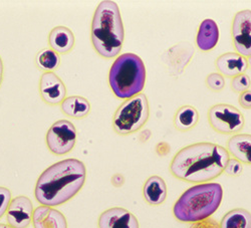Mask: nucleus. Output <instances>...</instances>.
Instances as JSON below:
<instances>
[{"instance_id": "nucleus-1", "label": "nucleus", "mask_w": 251, "mask_h": 228, "mask_svg": "<svg viewBox=\"0 0 251 228\" xmlns=\"http://www.w3.org/2000/svg\"><path fill=\"white\" fill-rule=\"evenodd\" d=\"M230 155L220 145L201 142L182 148L171 161V174L188 183H208L225 170Z\"/></svg>"}, {"instance_id": "nucleus-2", "label": "nucleus", "mask_w": 251, "mask_h": 228, "mask_svg": "<svg viewBox=\"0 0 251 228\" xmlns=\"http://www.w3.org/2000/svg\"><path fill=\"white\" fill-rule=\"evenodd\" d=\"M86 165L77 159H66L50 166L38 177L34 196L44 206L54 207L73 199L83 187Z\"/></svg>"}, {"instance_id": "nucleus-3", "label": "nucleus", "mask_w": 251, "mask_h": 228, "mask_svg": "<svg viewBox=\"0 0 251 228\" xmlns=\"http://www.w3.org/2000/svg\"><path fill=\"white\" fill-rule=\"evenodd\" d=\"M92 44L103 58L116 57L125 40L123 19L118 4L111 0L101 1L94 14L91 30Z\"/></svg>"}, {"instance_id": "nucleus-4", "label": "nucleus", "mask_w": 251, "mask_h": 228, "mask_svg": "<svg viewBox=\"0 0 251 228\" xmlns=\"http://www.w3.org/2000/svg\"><path fill=\"white\" fill-rule=\"evenodd\" d=\"M223 199L219 183L196 184L188 188L173 206L174 217L184 223H194L211 217Z\"/></svg>"}, {"instance_id": "nucleus-5", "label": "nucleus", "mask_w": 251, "mask_h": 228, "mask_svg": "<svg viewBox=\"0 0 251 228\" xmlns=\"http://www.w3.org/2000/svg\"><path fill=\"white\" fill-rule=\"evenodd\" d=\"M109 84L114 95L122 100L141 94L146 84V68L142 58L135 53L119 55L111 67Z\"/></svg>"}, {"instance_id": "nucleus-6", "label": "nucleus", "mask_w": 251, "mask_h": 228, "mask_svg": "<svg viewBox=\"0 0 251 228\" xmlns=\"http://www.w3.org/2000/svg\"><path fill=\"white\" fill-rule=\"evenodd\" d=\"M149 117L148 98L141 93L121 103L113 118V128L118 135H132L146 125Z\"/></svg>"}, {"instance_id": "nucleus-7", "label": "nucleus", "mask_w": 251, "mask_h": 228, "mask_svg": "<svg viewBox=\"0 0 251 228\" xmlns=\"http://www.w3.org/2000/svg\"><path fill=\"white\" fill-rule=\"evenodd\" d=\"M208 122L215 132L232 136L241 132L245 125L243 114L228 103H217L209 109Z\"/></svg>"}, {"instance_id": "nucleus-8", "label": "nucleus", "mask_w": 251, "mask_h": 228, "mask_svg": "<svg viewBox=\"0 0 251 228\" xmlns=\"http://www.w3.org/2000/svg\"><path fill=\"white\" fill-rule=\"evenodd\" d=\"M49 150L57 156L69 154L75 146L76 129L68 120H59L53 123L46 137Z\"/></svg>"}, {"instance_id": "nucleus-9", "label": "nucleus", "mask_w": 251, "mask_h": 228, "mask_svg": "<svg viewBox=\"0 0 251 228\" xmlns=\"http://www.w3.org/2000/svg\"><path fill=\"white\" fill-rule=\"evenodd\" d=\"M232 43L236 52L246 58L251 56V10L238 11L231 24Z\"/></svg>"}, {"instance_id": "nucleus-10", "label": "nucleus", "mask_w": 251, "mask_h": 228, "mask_svg": "<svg viewBox=\"0 0 251 228\" xmlns=\"http://www.w3.org/2000/svg\"><path fill=\"white\" fill-rule=\"evenodd\" d=\"M33 205L26 196H17L11 199L6 211V220L12 228H27L32 222Z\"/></svg>"}, {"instance_id": "nucleus-11", "label": "nucleus", "mask_w": 251, "mask_h": 228, "mask_svg": "<svg viewBox=\"0 0 251 228\" xmlns=\"http://www.w3.org/2000/svg\"><path fill=\"white\" fill-rule=\"evenodd\" d=\"M39 94L48 105L56 106L66 99L67 88L53 72L44 73L39 79Z\"/></svg>"}, {"instance_id": "nucleus-12", "label": "nucleus", "mask_w": 251, "mask_h": 228, "mask_svg": "<svg viewBox=\"0 0 251 228\" xmlns=\"http://www.w3.org/2000/svg\"><path fill=\"white\" fill-rule=\"evenodd\" d=\"M99 228H140L137 217L122 207L104 210L98 220Z\"/></svg>"}, {"instance_id": "nucleus-13", "label": "nucleus", "mask_w": 251, "mask_h": 228, "mask_svg": "<svg viewBox=\"0 0 251 228\" xmlns=\"http://www.w3.org/2000/svg\"><path fill=\"white\" fill-rule=\"evenodd\" d=\"M215 68L223 77H235L248 69L247 58L237 52H225L218 56L215 60Z\"/></svg>"}, {"instance_id": "nucleus-14", "label": "nucleus", "mask_w": 251, "mask_h": 228, "mask_svg": "<svg viewBox=\"0 0 251 228\" xmlns=\"http://www.w3.org/2000/svg\"><path fill=\"white\" fill-rule=\"evenodd\" d=\"M34 228H68L65 215L52 207L40 205L34 209L32 216Z\"/></svg>"}, {"instance_id": "nucleus-15", "label": "nucleus", "mask_w": 251, "mask_h": 228, "mask_svg": "<svg viewBox=\"0 0 251 228\" xmlns=\"http://www.w3.org/2000/svg\"><path fill=\"white\" fill-rule=\"evenodd\" d=\"M229 155L241 164L251 166V135L236 134L230 137L226 144Z\"/></svg>"}, {"instance_id": "nucleus-16", "label": "nucleus", "mask_w": 251, "mask_h": 228, "mask_svg": "<svg viewBox=\"0 0 251 228\" xmlns=\"http://www.w3.org/2000/svg\"><path fill=\"white\" fill-rule=\"evenodd\" d=\"M219 28L213 19H205L201 23L196 36V46L201 51H212L218 44Z\"/></svg>"}, {"instance_id": "nucleus-17", "label": "nucleus", "mask_w": 251, "mask_h": 228, "mask_svg": "<svg viewBox=\"0 0 251 228\" xmlns=\"http://www.w3.org/2000/svg\"><path fill=\"white\" fill-rule=\"evenodd\" d=\"M167 185L160 176H151L145 182L143 187V197L149 205L159 206L167 198Z\"/></svg>"}, {"instance_id": "nucleus-18", "label": "nucleus", "mask_w": 251, "mask_h": 228, "mask_svg": "<svg viewBox=\"0 0 251 228\" xmlns=\"http://www.w3.org/2000/svg\"><path fill=\"white\" fill-rule=\"evenodd\" d=\"M75 35L66 26H56L52 28L49 35V44L52 51L57 53H68L75 47Z\"/></svg>"}, {"instance_id": "nucleus-19", "label": "nucleus", "mask_w": 251, "mask_h": 228, "mask_svg": "<svg viewBox=\"0 0 251 228\" xmlns=\"http://www.w3.org/2000/svg\"><path fill=\"white\" fill-rule=\"evenodd\" d=\"M60 110L68 117L74 119H83L91 112V103L86 98L72 96L66 98L61 101Z\"/></svg>"}, {"instance_id": "nucleus-20", "label": "nucleus", "mask_w": 251, "mask_h": 228, "mask_svg": "<svg viewBox=\"0 0 251 228\" xmlns=\"http://www.w3.org/2000/svg\"><path fill=\"white\" fill-rule=\"evenodd\" d=\"M174 127L180 132L190 131L199 122V113L193 107L185 105L180 107L174 115Z\"/></svg>"}, {"instance_id": "nucleus-21", "label": "nucleus", "mask_w": 251, "mask_h": 228, "mask_svg": "<svg viewBox=\"0 0 251 228\" xmlns=\"http://www.w3.org/2000/svg\"><path fill=\"white\" fill-rule=\"evenodd\" d=\"M219 224L220 228H251V213L243 208L230 210Z\"/></svg>"}, {"instance_id": "nucleus-22", "label": "nucleus", "mask_w": 251, "mask_h": 228, "mask_svg": "<svg viewBox=\"0 0 251 228\" xmlns=\"http://www.w3.org/2000/svg\"><path fill=\"white\" fill-rule=\"evenodd\" d=\"M35 64L40 71L50 73L59 67L60 57L59 54L51 49H44L37 53L35 57Z\"/></svg>"}, {"instance_id": "nucleus-23", "label": "nucleus", "mask_w": 251, "mask_h": 228, "mask_svg": "<svg viewBox=\"0 0 251 228\" xmlns=\"http://www.w3.org/2000/svg\"><path fill=\"white\" fill-rule=\"evenodd\" d=\"M250 87H251V79L249 76H247L246 74L237 76L231 78V81H230V88H231V90L234 93H237L239 95L241 93L248 91Z\"/></svg>"}, {"instance_id": "nucleus-24", "label": "nucleus", "mask_w": 251, "mask_h": 228, "mask_svg": "<svg viewBox=\"0 0 251 228\" xmlns=\"http://www.w3.org/2000/svg\"><path fill=\"white\" fill-rule=\"evenodd\" d=\"M206 87L212 92H221L225 88V79L218 73H212L208 75L205 79Z\"/></svg>"}, {"instance_id": "nucleus-25", "label": "nucleus", "mask_w": 251, "mask_h": 228, "mask_svg": "<svg viewBox=\"0 0 251 228\" xmlns=\"http://www.w3.org/2000/svg\"><path fill=\"white\" fill-rule=\"evenodd\" d=\"M224 172L226 175L230 177H238L243 172V166L239 161H237L234 158L229 159Z\"/></svg>"}, {"instance_id": "nucleus-26", "label": "nucleus", "mask_w": 251, "mask_h": 228, "mask_svg": "<svg viewBox=\"0 0 251 228\" xmlns=\"http://www.w3.org/2000/svg\"><path fill=\"white\" fill-rule=\"evenodd\" d=\"M11 202V192L5 187H0V219L6 213Z\"/></svg>"}, {"instance_id": "nucleus-27", "label": "nucleus", "mask_w": 251, "mask_h": 228, "mask_svg": "<svg viewBox=\"0 0 251 228\" xmlns=\"http://www.w3.org/2000/svg\"><path fill=\"white\" fill-rule=\"evenodd\" d=\"M188 228H220V224L214 218L209 217L207 219L191 223Z\"/></svg>"}, {"instance_id": "nucleus-28", "label": "nucleus", "mask_w": 251, "mask_h": 228, "mask_svg": "<svg viewBox=\"0 0 251 228\" xmlns=\"http://www.w3.org/2000/svg\"><path fill=\"white\" fill-rule=\"evenodd\" d=\"M238 102L242 109L250 110L251 109V91H246L241 93L238 98Z\"/></svg>"}, {"instance_id": "nucleus-29", "label": "nucleus", "mask_w": 251, "mask_h": 228, "mask_svg": "<svg viewBox=\"0 0 251 228\" xmlns=\"http://www.w3.org/2000/svg\"><path fill=\"white\" fill-rule=\"evenodd\" d=\"M156 152L159 156H166L167 154L170 153V146L169 144L165 142H160L156 146Z\"/></svg>"}, {"instance_id": "nucleus-30", "label": "nucleus", "mask_w": 251, "mask_h": 228, "mask_svg": "<svg viewBox=\"0 0 251 228\" xmlns=\"http://www.w3.org/2000/svg\"><path fill=\"white\" fill-rule=\"evenodd\" d=\"M125 183V178L121 174H115L112 177V184L115 186V187H122Z\"/></svg>"}, {"instance_id": "nucleus-31", "label": "nucleus", "mask_w": 251, "mask_h": 228, "mask_svg": "<svg viewBox=\"0 0 251 228\" xmlns=\"http://www.w3.org/2000/svg\"><path fill=\"white\" fill-rule=\"evenodd\" d=\"M3 63H2V59L0 57V87H1L2 84V80H3Z\"/></svg>"}, {"instance_id": "nucleus-32", "label": "nucleus", "mask_w": 251, "mask_h": 228, "mask_svg": "<svg viewBox=\"0 0 251 228\" xmlns=\"http://www.w3.org/2000/svg\"><path fill=\"white\" fill-rule=\"evenodd\" d=\"M0 228H12L11 226L7 225V224H3V223H0Z\"/></svg>"}, {"instance_id": "nucleus-33", "label": "nucleus", "mask_w": 251, "mask_h": 228, "mask_svg": "<svg viewBox=\"0 0 251 228\" xmlns=\"http://www.w3.org/2000/svg\"><path fill=\"white\" fill-rule=\"evenodd\" d=\"M247 64H248V67H249V69H251V56L247 58Z\"/></svg>"}]
</instances>
